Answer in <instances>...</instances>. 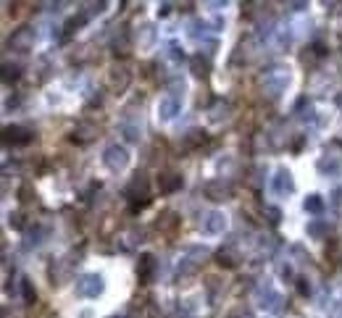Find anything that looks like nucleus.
I'll return each mask as SVG.
<instances>
[{
  "label": "nucleus",
  "instance_id": "1",
  "mask_svg": "<svg viewBox=\"0 0 342 318\" xmlns=\"http://www.w3.org/2000/svg\"><path fill=\"white\" fill-rule=\"evenodd\" d=\"M5 139L11 142V139H16V142H29V137H26V132L24 129H18V126H13V129H5Z\"/></svg>",
  "mask_w": 342,
  "mask_h": 318
}]
</instances>
